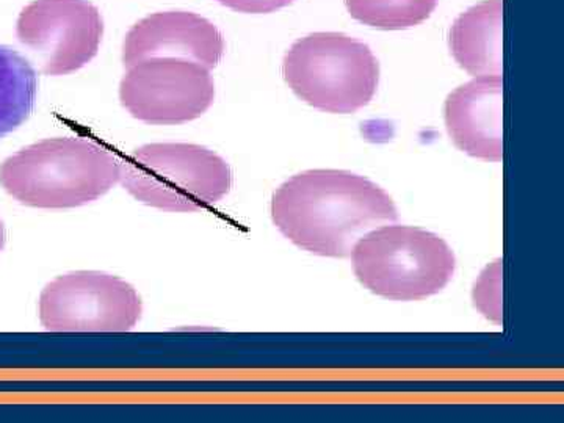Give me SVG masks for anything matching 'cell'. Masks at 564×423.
<instances>
[{"mask_svg":"<svg viewBox=\"0 0 564 423\" xmlns=\"http://www.w3.org/2000/svg\"><path fill=\"white\" fill-rule=\"evenodd\" d=\"M502 0H484L456 18L451 51L473 76H502Z\"/></svg>","mask_w":564,"mask_h":423,"instance_id":"11","label":"cell"},{"mask_svg":"<svg viewBox=\"0 0 564 423\" xmlns=\"http://www.w3.org/2000/svg\"><path fill=\"white\" fill-rule=\"evenodd\" d=\"M355 20L384 31L414 28L436 9L437 0H345Z\"/></svg>","mask_w":564,"mask_h":423,"instance_id":"13","label":"cell"},{"mask_svg":"<svg viewBox=\"0 0 564 423\" xmlns=\"http://www.w3.org/2000/svg\"><path fill=\"white\" fill-rule=\"evenodd\" d=\"M282 74L292 91L314 109L352 113L372 101L380 65L362 41L339 32H315L285 52Z\"/></svg>","mask_w":564,"mask_h":423,"instance_id":"4","label":"cell"},{"mask_svg":"<svg viewBox=\"0 0 564 423\" xmlns=\"http://www.w3.org/2000/svg\"><path fill=\"white\" fill-rule=\"evenodd\" d=\"M121 162L79 137L41 140L0 166V184L25 206L70 209L96 202L120 181Z\"/></svg>","mask_w":564,"mask_h":423,"instance_id":"2","label":"cell"},{"mask_svg":"<svg viewBox=\"0 0 564 423\" xmlns=\"http://www.w3.org/2000/svg\"><path fill=\"white\" fill-rule=\"evenodd\" d=\"M226 44L214 22L192 11H159L133 24L122 43L124 66L151 57H177L215 68Z\"/></svg>","mask_w":564,"mask_h":423,"instance_id":"9","label":"cell"},{"mask_svg":"<svg viewBox=\"0 0 564 423\" xmlns=\"http://www.w3.org/2000/svg\"><path fill=\"white\" fill-rule=\"evenodd\" d=\"M122 107L150 124H182L206 113L215 99L209 68L177 57H151L129 66L120 85Z\"/></svg>","mask_w":564,"mask_h":423,"instance_id":"7","label":"cell"},{"mask_svg":"<svg viewBox=\"0 0 564 423\" xmlns=\"http://www.w3.org/2000/svg\"><path fill=\"white\" fill-rule=\"evenodd\" d=\"M3 245H6V228H3V223L0 220V251H2Z\"/></svg>","mask_w":564,"mask_h":423,"instance_id":"15","label":"cell"},{"mask_svg":"<svg viewBox=\"0 0 564 423\" xmlns=\"http://www.w3.org/2000/svg\"><path fill=\"white\" fill-rule=\"evenodd\" d=\"M101 11L90 0H33L18 18L17 35L39 52L51 76L87 65L101 46Z\"/></svg>","mask_w":564,"mask_h":423,"instance_id":"8","label":"cell"},{"mask_svg":"<svg viewBox=\"0 0 564 423\" xmlns=\"http://www.w3.org/2000/svg\"><path fill=\"white\" fill-rule=\"evenodd\" d=\"M352 269L364 288L393 302H419L452 281L454 251L436 234L414 226H383L351 250Z\"/></svg>","mask_w":564,"mask_h":423,"instance_id":"3","label":"cell"},{"mask_svg":"<svg viewBox=\"0 0 564 423\" xmlns=\"http://www.w3.org/2000/svg\"><path fill=\"white\" fill-rule=\"evenodd\" d=\"M139 293L101 272L63 274L40 296L41 325L51 333H126L141 317Z\"/></svg>","mask_w":564,"mask_h":423,"instance_id":"6","label":"cell"},{"mask_svg":"<svg viewBox=\"0 0 564 423\" xmlns=\"http://www.w3.org/2000/svg\"><path fill=\"white\" fill-rule=\"evenodd\" d=\"M502 76H478L448 95L444 118L455 147L484 161L500 162Z\"/></svg>","mask_w":564,"mask_h":423,"instance_id":"10","label":"cell"},{"mask_svg":"<svg viewBox=\"0 0 564 423\" xmlns=\"http://www.w3.org/2000/svg\"><path fill=\"white\" fill-rule=\"evenodd\" d=\"M272 218L292 243L323 258H347L377 226L399 220L395 204L375 182L344 170H307L272 198Z\"/></svg>","mask_w":564,"mask_h":423,"instance_id":"1","label":"cell"},{"mask_svg":"<svg viewBox=\"0 0 564 423\" xmlns=\"http://www.w3.org/2000/svg\"><path fill=\"white\" fill-rule=\"evenodd\" d=\"M223 6L242 13H272L288 7L293 0H218Z\"/></svg>","mask_w":564,"mask_h":423,"instance_id":"14","label":"cell"},{"mask_svg":"<svg viewBox=\"0 0 564 423\" xmlns=\"http://www.w3.org/2000/svg\"><path fill=\"white\" fill-rule=\"evenodd\" d=\"M39 91V76L28 58L0 46V139L31 117Z\"/></svg>","mask_w":564,"mask_h":423,"instance_id":"12","label":"cell"},{"mask_svg":"<svg viewBox=\"0 0 564 423\" xmlns=\"http://www.w3.org/2000/svg\"><path fill=\"white\" fill-rule=\"evenodd\" d=\"M120 182L133 198L166 212L209 209L231 191L220 155L193 143H151L121 162Z\"/></svg>","mask_w":564,"mask_h":423,"instance_id":"5","label":"cell"}]
</instances>
